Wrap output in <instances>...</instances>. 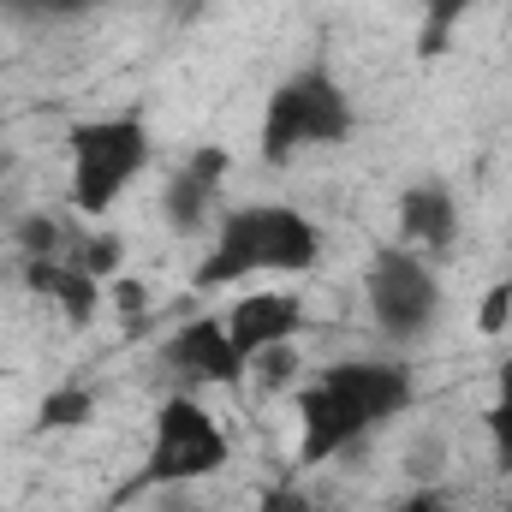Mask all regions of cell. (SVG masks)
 Returning a JSON list of instances; mask_svg holds the SVG:
<instances>
[{"instance_id": "7", "label": "cell", "mask_w": 512, "mask_h": 512, "mask_svg": "<svg viewBox=\"0 0 512 512\" xmlns=\"http://www.w3.org/2000/svg\"><path fill=\"white\" fill-rule=\"evenodd\" d=\"M316 382H328L340 399H352L370 429L393 423V417L411 411V399H417V376H411V364H399V358H346V364H328Z\"/></svg>"}, {"instance_id": "3", "label": "cell", "mask_w": 512, "mask_h": 512, "mask_svg": "<svg viewBox=\"0 0 512 512\" xmlns=\"http://www.w3.org/2000/svg\"><path fill=\"white\" fill-rule=\"evenodd\" d=\"M233 459V441H227V423L191 399V393H167L155 405V423H149V453L137 465V477H126L114 495H108V512L149 495V489H185V483H203L215 471H227Z\"/></svg>"}, {"instance_id": "8", "label": "cell", "mask_w": 512, "mask_h": 512, "mask_svg": "<svg viewBox=\"0 0 512 512\" xmlns=\"http://www.w3.org/2000/svg\"><path fill=\"white\" fill-rule=\"evenodd\" d=\"M292 405H298V465H328L370 435L364 411L340 399L328 382H304L292 393Z\"/></svg>"}, {"instance_id": "24", "label": "cell", "mask_w": 512, "mask_h": 512, "mask_svg": "<svg viewBox=\"0 0 512 512\" xmlns=\"http://www.w3.org/2000/svg\"><path fill=\"white\" fill-rule=\"evenodd\" d=\"M495 399H512V352L495 364Z\"/></svg>"}, {"instance_id": "21", "label": "cell", "mask_w": 512, "mask_h": 512, "mask_svg": "<svg viewBox=\"0 0 512 512\" xmlns=\"http://www.w3.org/2000/svg\"><path fill=\"white\" fill-rule=\"evenodd\" d=\"M483 423H489V441H495V459H501V471H512V399H495Z\"/></svg>"}, {"instance_id": "17", "label": "cell", "mask_w": 512, "mask_h": 512, "mask_svg": "<svg viewBox=\"0 0 512 512\" xmlns=\"http://www.w3.org/2000/svg\"><path fill=\"white\" fill-rule=\"evenodd\" d=\"M465 6H471V0H423V36H417V54H423V60H435V54L447 48V36H453V24L465 18Z\"/></svg>"}, {"instance_id": "18", "label": "cell", "mask_w": 512, "mask_h": 512, "mask_svg": "<svg viewBox=\"0 0 512 512\" xmlns=\"http://www.w3.org/2000/svg\"><path fill=\"white\" fill-rule=\"evenodd\" d=\"M292 376H298V352H292V346H268V352H256V358H251L245 387L274 393V387H292Z\"/></svg>"}, {"instance_id": "9", "label": "cell", "mask_w": 512, "mask_h": 512, "mask_svg": "<svg viewBox=\"0 0 512 512\" xmlns=\"http://www.w3.org/2000/svg\"><path fill=\"white\" fill-rule=\"evenodd\" d=\"M227 167H233V155H227L221 143H203V149H191V155L167 173V185H161V215H167V227H173L179 239L209 233V215H215V197H221Z\"/></svg>"}, {"instance_id": "13", "label": "cell", "mask_w": 512, "mask_h": 512, "mask_svg": "<svg viewBox=\"0 0 512 512\" xmlns=\"http://www.w3.org/2000/svg\"><path fill=\"white\" fill-rule=\"evenodd\" d=\"M96 417V387H84V382H60V387H48L42 399H36V435H66V429H84Z\"/></svg>"}, {"instance_id": "1", "label": "cell", "mask_w": 512, "mask_h": 512, "mask_svg": "<svg viewBox=\"0 0 512 512\" xmlns=\"http://www.w3.org/2000/svg\"><path fill=\"white\" fill-rule=\"evenodd\" d=\"M322 262V227L292 203H245L215 215L209 256L191 274V292H227L251 274H310Z\"/></svg>"}, {"instance_id": "16", "label": "cell", "mask_w": 512, "mask_h": 512, "mask_svg": "<svg viewBox=\"0 0 512 512\" xmlns=\"http://www.w3.org/2000/svg\"><path fill=\"white\" fill-rule=\"evenodd\" d=\"M12 239H18V256H66L72 227H66L60 215H18Z\"/></svg>"}, {"instance_id": "5", "label": "cell", "mask_w": 512, "mask_h": 512, "mask_svg": "<svg viewBox=\"0 0 512 512\" xmlns=\"http://www.w3.org/2000/svg\"><path fill=\"white\" fill-rule=\"evenodd\" d=\"M364 304H370V322L387 346H423L441 322V280H435V262L411 245H387L370 256V274H364Z\"/></svg>"}, {"instance_id": "4", "label": "cell", "mask_w": 512, "mask_h": 512, "mask_svg": "<svg viewBox=\"0 0 512 512\" xmlns=\"http://www.w3.org/2000/svg\"><path fill=\"white\" fill-rule=\"evenodd\" d=\"M358 131V108L352 90L316 60L304 72H292L286 84H274L268 108H262V131H256V155L268 167H286L304 149H334Z\"/></svg>"}, {"instance_id": "10", "label": "cell", "mask_w": 512, "mask_h": 512, "mask_svg": "<svg viewBox=\"0 0 512 512\" xmlns=\"http://www.w3.org/2000/svg\"><path fill=\"white\" fill-rule=\"evenodd\" d=\"M18 274H24V286H30L42 304H54L72 328H90V322L102 316V304H108V286H102L96 274H84L72 256H24Z\"/></svg>"}, {"instance_id": "6", "label": "cell", "mask_w": 512, "mask_h": 512, "mask_svg": "<svg viewBox=\"0 0 512 512\" xmlns=\"http://www.w3.org/2000/svg\"><path fill=\"white\" fill-rule=\"evenodd\" d=\"M161 364L191 387H233V393H245V370H251L221 316H185L161 340Z\"/></svg>"}, {"instance_id": "14", "label": "cell", "mask_w": 512, "mask_h": 512, "mask_svg": "<svg viewBox=\"0 0 512 512\" xmlns=\"http://www.w3.org/2000/svg\"><path fill=\"white\" fill-rule=\"evenodd\" d=\"M66 256H72L84 274H96V280L108 286V280H120V268H126V239L108 233V227H96V233H72Z\"/></svg>"}, {"instance_id": "15", "label": "cell", "mask_w": 512, "mask_h": 512, "mask_svg": "<svg viewBox=\"0 0 512 512\" xmlns=\"http://www.w3.org/2000/svg\"><path fill=\"white\" fill-rule=\"evenodd\" d=\"M108 0H0V18L12 24H72V18H90L102 12Z\"/></svg>"}, {"instance_id": "22", "label": "cell", "mask_w": 512, "mask_h": 512, "mask_svg": "<svg viewBox=\"0 0 512 512\" xmlns=\"http://www.w3.org/2000/svg\"><path fill=\"white\" fill-rule=\"evenodd\" d=\"M108 298H114V310H120V316H143V310H149L143 280H126V274H120V280H108Z\"/></svg>"}, {"instance_id": "11", "label": "cell", "mask_w": 512, "mask_h": 512, "mask_svg": "<svg viewBox=\"0 0 512 512\" xmlns=\"http://www.w3.org/2000/svg\"><path fill=\"white\" fill-rule=\"evenodd\" d=\"M221 322H227L233 346L245 352V364H251L256 352H268V346H292L310 328V316H304V304L292 292H245Z\"/></svg>"}, {"instance_id": "12", "label": "cell", "mask_w": 512, "mask_h": 512, "mask_svg": "<svg viewBox=\"0 0 512 512\" xmlns=\"http://www.w3.org/2000/svg\"><path fill=\"white\" fill-rule=\"evenodd\" d=\"M399 245L423 251L429 262H441L459 245V203L441 179H417L399 191Z\"/></svg>"}, {"instance_id": "20", "label": "cell", "mask_w": 512, "mask_h": 512, "mask_svg": "<svg viewBox=\"0 0 512 512\" xmlns=\"http://www.w3.org/2000/svg\"><path fill=\"white\" fill-rule=\"evenodd\" d=\"M256 512H310V495H304L292 477H280V483H268V489L256 495Z\"/></svg>"}, {"instance_id": "23", "label": "cell", "mask_w": 512, "mask_h": 512, "mask_svg": "<svg viewBox=\"0 0 512 512\" xmlns=\"http://www.w3.org/2000/svg\"><path fill=\"white\" fill-rule=\"evenodd\" d=\"M393 512H453V501H447V489H417L411 501H399Z\"/></svg>"}, {"instance_id": "25", "label": "cell", "mask_w": 512, "mask_h": 512, "mask_svg": "<svg viewBox=\"0 0 512 512\" xmlns=\"http://www.w3.org/2000/svg\"><path fill=\"white\" fill-rule=\"evenodd\" d=\"M507 512H512V501H507Z\"/></svg>"}, {"instance_id": "2", "label": "cell", "mask_w": 512, "mask_h": 512, "mask_svg": "<svg viewBox=\"0 0 512 512\" xmlns=\"http://www.w3.org/2000/svg\"><path fill=\"white\" fill-rule=\"evenodd\" d=\"M66 197L84 221L114 215V203L149 173L155 161V137L149 120L126 108V114H96V120H72L66 126Z\"/></svg>"}, {"instance_id": "19", "label": "cell", "mask_w": 512, "mask_h": 512, "mask_svg": "<svg viewBox=\"0 0 512 512\" xmlns=\"http://www.w3.org/2000/svg\"><path fill=\"white\" fill-rule=\"evenodd\" d=\"M507 322H512V274L507 280H495V286L477 298V334H483V340H501Z\"/></svg>"}]
</instances>
